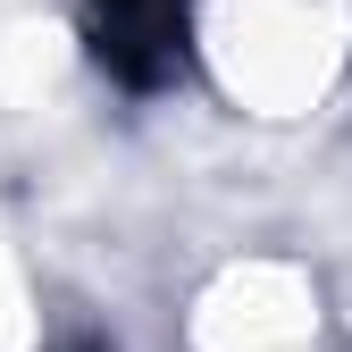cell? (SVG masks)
Here are the masks:
<instances>
[{
  "mask_svg": "<svg viewBox=\"0 0 352 352\" xmlns=\"http://www.w3.org/2000/svg\"><path fill=\"white\" fill-rule=\"evenodd\" d=\"M93 51L126 84H160L185 59V0H93Z\"/></svg>",
  "mask_w": 352,
  "mask_h": 352,
  "instance_id": "6da1fadb",
  "label": "cell"
}]
</instances>
